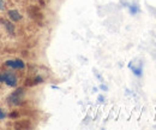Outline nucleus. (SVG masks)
<instances>
[{
  "label": "nucleus",
  "instance_id": "nucleus-8",
  "mask_svg": "<svg viewBox=\"0 0 156 130\" xmlns=\"http://www.w3.org/2000/svg\"><path fill=\"white\" fill-rule=\"evenodd\" d=\"M41 82H42V77L37 76V77H35V78H34V83H35V84H37V83H41Z\"/></svg>",
  "mask_w": 156,
  "mask_h": 130
},
{
  "label": "nucleus",
  "instance_id": "nucleus-3",
  "mask_svg": "<svg viewBox=\"0 0 156 130\" xmlns=\"http://www.w3.org/2000/svg\"><path fill=\"white\" fill-rule=\"evenodd\" d=\"M7 66H11L13 69H23L24 68V63L20 59H15V60H7L5 63Z\"/></svg>",
  "mask_w": 156,
  "mask_h": 130
},
{
  "label": "nucleus",
  "instance_id": "nucleus-9",
  "mask_svg": "<svg viewBox=\"0 0 156 130\" xmlns=\"http://www.w3.org/2000/svg\"><path fill=\"white\" fill-rule=\"evenodd\" d=\"M0 10L1 11L5 10V2H4V0H0Z\"/></svg>",
  "mask_w": 156,
  "mask_h": 130
},
{
  "label": "nucleus",
  "instance_id": "nucleus-10",
  "mask_svg": "<svg viewBox=\"0 0 156 130\" xmlns=\"http://www.w3.org/2000/svg\"><path fill=\"white\" fill-rule=\"evenodd\" d=\"M5 116H6V114H5V112H2L1 110H0V119H4V118H5Z\"/></svg>",
  "mask_w": 156,
  "mask_h": 130
},
{
  "label": "nucleus",
  "instance_id": "nucleus-1",
  "mask_svg": "<svg viewBox=\"0 0 156 130\" xmlns=\"http://www.w3.org/2000/svg\"><path fill=\"white\" fill-rule=\"evenodd\" d=\"M23 94H24L23 88L16 89L13 93L9 95V98H7L9 104H10V105H15V106H17V105L22 104V101H23Z\"/></svg>",
  "mask_w": 156,
  "mask_h": 130
},
{
  "label": "nucleus",
  "instance_id": "nucleus-4",
  "mask_svg": "<svg viewBox=\"0 0 156 130\" xmlns=\"http://www.w3.org/2000/svg\"><path fill=\"white\" fill-rule=\"evenodd\" d=\"M7 15H9L10 19L13 20V22H18V20L22 19V15H20L17 10H10V11L7 12Z\"/></svg>",
  "mask_w": 156,
  "mask_h": 130
},
{
  "label": "nucleus",
  "instance_id": "nucleus-12",
  "mask_svg": "<svg viewBox=\"0 0 156 130\" xmlns=\"http://www.w3.org/2000/svg\"><path fill=\"white\" fill-rule=\"evenodd\" d=\"M100 88H101L102 91H107V89H108V88H107V86H105V84H101V87H100Z\"/></svg>",
  "mask_w": 156,
  "mask_h": 130
},
{
  "label": "nucleus",
  "instance_id": "nucleus-7",
  "mask_svg": "<svg viewBox=\"0 0 156 130\" xmlns=\"http://www.w3.org/2000/svg\"><path fill=\"white\" fill-rule=\"evenodd\" d=\"M129 10H130L131 15H136L137 12H139V7L137 5H129Z\"/></svg>",
  "mask_w": 156,
  "mask_h": 130
},
{
  "label": "nucleus",
  "instance_id": "nucleus-6",
  "mask_svg": "<svg viewBox=\"0 0 156 130\" xmlns=\"http://www.w3.org/2000/svg\"><path fill=\"white\" fill-rule=\"evenodd\" d=\"M129 68L133 71V74L136 75V76H142V72H143V70H142V64L136 68V66H133V65H132V63H130V64H129Z\"/></svg>",
  "mask_w": 156,
  "mask_h": 130
},
{
  "label": "nucleus",
  "instance_id": "nucleus-5",
  "mask_svg": "<svg viewBox=\"0 0 156 130\" xmlns=\"http://www.w3.org/2000/svg\"><path fill=\"white\" fill-rule=\"evenodd\" d=\"M0 22L4 24V27L6 28V30L9 32L10 35H15V24H12V23L9 22V20H4V19H1Z\"/></svg>",
  "mask_w": 156,
  "mask_h": 130
},
{
  "label": "nucleus",
  "instance_id": "nucleus-11",
  "mask_svg": "<svg viewBox=\"0 0 156 130\" xmlns=\"http://www.w3.org/2000/svg\"><path fill=\"white\" fill-rule=\"evenodd\" d=\"M98 101H100V102H103V100H105V98H103L102 95H100V96H98Z\"/></svg>",
  "mask_w": 156,
  "mask_h": 130
},
{
  "label": "nucleus",
  "instance_id": "nucleus-2",
  "mask_svg": "<svg viewBox=\"0 0 156 130\" xmlns=\"http://www.w3.org/2000/svg\"><path fill=\"white\" fill-rule=\"evenodd\" d=\"M0 82H4L10 87H16L17 86V77L12 72L5 71V72L0 74Z\"/></svg>",
  "mask_w": 156,
  "mask_h": 130
}]
</instances>
